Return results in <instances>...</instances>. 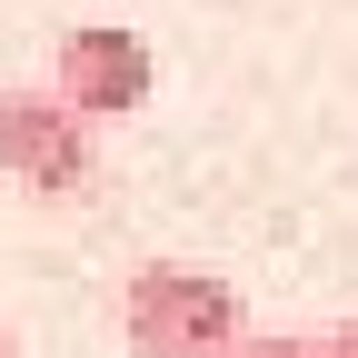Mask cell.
Wrapping results in <instances>:
<instances>
[{
    "label": "cell",
    "instance_id": "1",
    "mask_svg": "<svg viewBox=\"0 0 358 358\" xmlns=\"http://www.w3.org/2000/svg\"><path fill=\"white\" fill-rule=\"evenodd\" d=\"M120 338L140 358H219L239 338V289L219 268H179V259H150L140 279L120 289Z\"/></svg>",
    "mask_w": 358,
    "mask_h": 358
},
{
    "label": "cell",
    "instance_id": "2",
    "mask_svg": "<svg viewBox=\"0 0 358 358\" xmlns=\"http://www.w3.org/2000/svg\"><path fill=\"white\" fill-rule=\"evenodd\" d=\"M159 90V50L129 20H80V30H60V60H50V100L60 110H80L90 129L100 120H129Z\"/></svg>",
    "mask_w": 358,
    "mask_h": 358
},
{
    "label": "cell",
    "instance_id": "3",
    "mask_svg": "<svg viewBox=\"0 0 358 358\" xmlns=\"http://www.w3.org/2000/svg\"><path fill=\"white\" fill-rule=\"evenodd\" d=\"M0 179H20L40 199H80L100 179V140L90 120L60 110L50 90H0Z\"/></svg>",
    "mask_w": 358,
    "mask_h": 358
},
{
    "label": "cell",
    "instance_id": "4",
    "mask_svg": "<svg viewBox=\"0 0 358 358\" xmlns=\"http://www.w3.org/2000/svg\"><path fill=\"white\" fill-rule=\"evenodd\" d=\"M219 358H319V338H289V329H279V338H249V329H239Z\"/></svg>",
    "mask_w": 358,
    "mask_h": 358
},
{
    "label": "cell",
    "instance_id": "5",
    "mask_svg": "<svg viewBox=\"0 0 358 358\" xmlns=\"http://www.w3.org/2000/svg\"><path fill=\"white\" fill-rule=\"evenodd\" d=\"M319 358H358V319H338V329H319Z\"/></svg>",
    "mask_w": 358,
    "mask_h": 358
},
{
    "label": "cell",
    "instance_id": "6",
    "mask_svg": "<svg viewBox=\"0 0 358 358\" xmlns=\"http://www.w3.org/2000/svg\"><path fill=\"white\" fill-rule=\"evenodd\" d=\"M0 358H20V348H10V329H0Z\"/></svg>",
    "mask_w": 358,
    "mask_h": 358
}]
</instances>
